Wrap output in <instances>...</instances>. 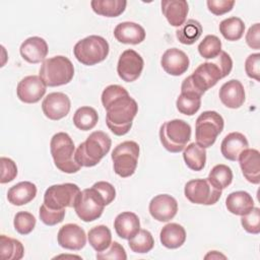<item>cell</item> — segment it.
Wrapping results in <instances>:
<instances>
[{"label": "cell", "mask_w": 260, "mask_h": 260, "mask_svg": "<svg viewBox=\"0 0 260 260\" xmlns=\"http://www.w3.org/2000/svg\"><path fill=\"white\" fill-rule=\"evenodd\" d=\"M101 100L107 112L108 128L117 136L127 134L138 113L136 101L130 96L127 89L118 84L107 86L102 92Z\"/></svg>", "instance_id": "1"}, {"label": "cell", "mask_w": 260, "mask_h": 260, "mask_svg": "<svg viewBox=\"0 0 260 260\" xmlns=\"http://www.w3.org/2000/svg\"><path fill=\"white\" fill-rule=\"evenodd\" d=\"M232 68L233 60L231 56L226 52L221 51L212 61L200 64L190 76L183 80L181 87L192 89L202 96L204 92L213 87L218 80L228 76Z\"/></svg>", "instance_id": "2"}, {"label": "cell", "mask_w": 260, "mask_h": 260, "mask_svg": "<svg viewBox=\"0 0 260 260\" xmlns=\"http://www.w3.org/2000/svg\"><path fill=\"white\" fill-rule=\"evenodd\" d=\"M111 145L112 140L107 133L94 131L75 149V161L80 167H94L110 151Z\"/></svg>", "instance_id": "3"}, {"label": "cell", "mask_w": 260, "mask_h": 260, "mask_svg": "<svg viewBox=\"0 0 260 260\" xmlns=\"http://www.w3.org/2000/svg\"><path fill=\"white\" fill-rule=\"evenodd\" d=\"M50 151L56 168L66 174H74L80 170L75 161V146L72 138L65 132L53 135L50 142Z\"/></svg>", "instance_id": "4"}, {"label": "cell", "mask_w": 260, "mask_h": 260, "mask_svg": "<svg viewBox=\"0 0 260 260\" xmlns=\"http://www.w3.org/2000/svg\"><path fill=\"white\" fill-rule=\"evenodd\" d=\"M39 76L47 86L55 87L69 83L74 76V66L65 56L46 59L40 68Z\"/></svg>", "instance_id": "5"}, {"label": "cell", "mask_w": 260, "mask_h": 260, "mask_svg": "<svg viewBox=\"0 0 260 260\" xmlns=\"http://www.w3.org/2000/svg\"><path fill=\"white\" fill-rule=\"evenodd\" d=\"M191 139V126L184 120L174 119L165 122L159 129V140L170 152L178 153Z\"/></svg>", "instance_id": "6"}, {"label": "cell", "mask_w": 260, "mask_h": 260, "mask_svg": "<svg viewBox=\"0 0 260 260\" xmlns=\"http://www.w3.org/2000/svg\"><path fill=\"white\" fill-rule=\"evenodd\" d=\"M110 47L107 40L101 36H88L78 41L73 54L76 60L86 66H92L103 62L109 55Z\"/></svg>", "instance_id": "7"}, {"label": "cell", "mask_w": 260, "mask_h": 260, "mask_svg": "<svg viewBox=\"0 0 260 260\" xmlns=\"http://www.w3.org/2000/svg\"><path fill=\"white\" fill-rule=\"evenodd\" d=\"M107 205L108 203L100 191L91 186L80 191L73 207L81 220L89 222L100 218Z\"/></svg>", "instance_id": "8"}, {"label": "cell", "mask_w": 260, "mask_h": 260, "mask_svg": "<svg viewBox=\"0 0 260 260\" xmlns=\"http://www.w3.org/2000/svg\"><path fill=\"white\" fill-rule=\"evenodd\" d=\"M223 118L217 112H203L199 115L195 124L196 143L204 148L210 147L223 130Z\"/></svg>", "instance_id": "9"}, {"label": "cell", "mask_w": 260, "mask_h": 260, "mask_svg": "<svg viewBox=\"0 0 260 260\" xmlns=\"http://www.w3.org/2000/svg\"><path fill=\"white\" fill-rule=\"evenodd\" d=\"M139 151V145L135 141L127 140L119 143L111 155L114 172L121 178L132 176L137 168Z\"/></svg>", "instance_id": "10"}, {"label": "cell", "mask_w": 260, "mask_h": 260, "mask_svg": "<svg viewBox=\"0 0 260 260\" xmlns=\"http://www.w3.org/2000/svg\"><path fill=\"white\" fill-rule=\"evenodd\" d=\"M222 190L214 187L208 179H195L186 183L184 194L186 198L194 204L213 205L220 196Z\"/></svg>", "instance_id": "11"}, {"label": "cell", "mask_w": 260, "mask_h": 260, "mask_svg": "<svg viewBox=\"0 0 260 260\" xmlns=\"http://www.w3.org/2000/svg\"><path fill=\"white\" fill-rule=\"evenodd\" d=\"M79 193V187L73 183L52 185L44 194V204L52 209L73 207Z\"/></svg>", "instance_id": "12"}, {"label": "cell", "mask_w": 260, "mask_h": 260, "mask_svg": "<svg viewBox=\"0 0 260 260\" xmlns=\"http://www.w3.org/2000/svg\"><path fill=\"white\" fill-rule=\"evenodd\" d=\"M144 61L142 57L134 50H125L119 57L117 64V73L119 77L126 81L132 82L138 79L143 70Z\"/></svg>", "instance_id": "13"}, {"label": "cell", "mask_w": 260, "mask_h": 260, "mask_svg": "<svg viewBox=\"0 0 260 260\" xmlns=\"http://www.w3.org/2000/svg\"><path fill=\"white\" fill-rule=\"evenodd\" d=\"M47 85L38 75L23 77L17 84L16 94L19 101L25 104L38 103L46 93Z\"/></svg>", "instance_id": "14"}, {"label": "cell", "mask_w": 260, "mask_h": 260, "mask_svg": "<svg viewBox=\"0 0 260 260\" xmlns=\"http://www.w3.org/2000/svg\"><path fill=\"white\" fill-rule=\"evenodd\" d=\"M71 102L67 94L63 92H51L42 103L44 115L53 121L60 120L66 117L70 111Z\"/></svg>", "instance_id": "15"}, {"label": "cell", "mask_w": 260, "mask_h": 260, "mask_svg": "<svg viewBox=\"0 0 260 260\" xmlns=\"http://www.w3.org/2000/svg\"><path fill=\"white\" fill-rule=\"evenodd\" d=\"M148 210L155 220L167 222L176 216L178 202L169 194H158L150 200Z\"/></svg>", "instance_id": "16"}, {"label": "cell", "mask_w": 260, "mask_h": 260, "mask_svg": "<svg viewBox=\"0 0 260 260\" xmlns=\"http://www.w3.org/2000/svg\"><path fill=\"white\" fill-rule=\"evenodd\" d=\"M57 241L60 247L79 251L86 244V235L82 228L76 223H66L62 225L57 235Z\"/></svg>", "instance_id": "17"}, {"label": "cell", "mask_w": 260, "mask_h": 260, "mask_svg": "<svg viewBox=\"0 0 260 260\" xmlns=\"http://www.w3.org/2000/svg\"><path fill=\"white\" fill-rule=\"evenodd\" d=\"M190 60L188 55L178 48L168 49L160 58L162 69L170 75L180 76L189 68Z\"/></svg>", "instance_id": "18"}, {"label": "cell", "mask_w": 260, "mask_h": 260, "mask_svg": "<svg viewBox=\"0 0 260 260\" xmlns=\"http://www.w3.org/2000/svg\"><path fill=\"white\" fill-rule=\"evenodd\" d=\"M245 179L255 185L260 183V153L255 148L244 149L238 157Z\"/></svg>", "instance_id": "19"}, {"label": "cell", "mask_w": 260, "mask_h": 260, "mask_svg": "<svg viewBox=\"0 0 260 260\" xmlns=\"http://www.w3.org/2000/svg\"><path fill=\"white\" fill-rule=\"evenodd\" d=\"M48 44L41 37H30L22 42L19 48L21 57L28 63L44 62L48 55Z\"/></svg>", "instance_id": "20"}, {"label": "cell", "mask_w": 260, "mask_h": 260, "mask_svg": "<svg viewBox=\"0 0 260 260\" xmlns=\"http://www.w3.org/2000/svg\"><path fill=\"white\" fill-rule=\"evenodd\" d=\"M220 102L230 109H239L245 102V89L241 81L231 79L224 82L218 92Z\"/></svg>", "instance_id": "21"}, {"label": "cell", "mask_w": 260, "mask_h": 260, "mask_svg": "<svg viewBox=\"0 0 260 260\" xmlns=\"http://www.w3.org/2000/svg\"><path fill=\"white\" fill-rule=\"evenodd\" d=\"M161 12L172 26L180 27L186 21L189 5L185 0H162Z\"/></svg>", "instance_id": "22"}, {"label": "cell", "mask_w": 260, "mask_h": 260, "mask_svg": "<svg viewBox=\"0 0 260 260\" xmlns=\"http://www.w3.org/2000/svg\"><path fill=\"white\" fill-rule=\"evenodd\" d=\"M114 36L122 44L138 45L144 41L146 32L140 24L132 21H124L116 25Z\"/></svg>", "instance_id": "23"}, {"label": "cell", "mask_w": 260, "mask_h": 260, "mask_svg": "<svg viewBox=\"0 0 260 260\" xmlns=\"http://www.w3.org/2000/svg\"><path fill=\"white\" fill-rule=\"evenodd\" d=\"M249 142L241 132H231L224 136L220 144V151L224 158L236 161L240 153L248 148Z\"/></svg>", "instance_id": "24"}, {"label": "cell", "mask_w": 260, "mask_h": 260, "mask_svg": "<svg viewBox=\"0 0 260 260\" xmlns=\"http://www.w3.org/2000/svg\"><path fill=\"white\" fill-rule=\"evenodd\" d=\"M114 228L116 234L124 240H130L140 230L139 217L131 211H124L119 213L114 220Z\"/></svg>", "instance_id": "25"}, {"label": "cell", "mask_w": 260, "mask_h": 260, "mask_svg": "<svg viewBox=\"0 0 260 260\" xmlns=\"http://www.w3.org/2000/svg\"><path fill=\"white\" fill-rule=\"evenodd\" d=\"M37 195V186L28 181L19 182L9 188L7 192L8 202L15 206L29 203Z\"/></svg>", "instance_id": "26"}, {"label": "cell", "mask_w": 260, "mask_h": 260, "mask_svg": "<svg viewBox=\"0 0 260 260\" xmlns=\"http://www.w3.org/2000/svg\"><path fill=\"white\" fill-rule=\"evenodd\" d=\"M225 206L228 211L235 215H245L254 207V200L252 196L246 191H236L228 195L225 199Z\"/></svg>", "instance_id": "27"}, {"label": "cell", "mask_w": 260, "mask_h": 260, "mask_svg": "<svg viewBox=\"0 0 260 260\" xmlns=\"http://www.w3.org/2000/svg\"><path fill=\"white\" fill-rule=\"evenodd\" d=\"M159 240L162 246L168 249L180 248L186 241V231L181 224L170 222L162 226Z\"/></svg>", "instance_id": "28"}, {"label": "cell", "mask_w": 260, "mask_h": 260, "mask_svg": "<svg viewBox=\"0 0 260 260\" xmlns=\"http://www.w3.org/2000/svg\"><path fill=\"white\" fill-rule=\"evenodd\" d=\"M183 158L190 170L199 172L205 167L206 149L196 142H192L184 148Z\"/></svg>", "instance_id": "29"}, {"label": "cell", "mask_w": 260, "mask_h": 260, "mask_svg": "<svg viewBox=\"0 0 260 260\" xmlns=\"http://www.w3.org/2000/svg\"><path fill=\"white\" fill-rule=\"evenodd\" d=\"M177 110L186 116L195 115L201 107V95L190 89H181L176 101Z\"/></svg>", "instance_id": "30"}, {"label": "cell", "mask_w": 260, "mask_h": 260, "mask_svg": "<svg viewBox=\"0 0 260 260\" xmlns=\"http://www.w3.org/2000/svg\"><path fill=\"white\" fill-rule=\"evenodd\" d=\"M127 1L124 0H92L90 6L94 13L106 17H117L126 9Z\"/></svg>", "instance_id": "31"}, {"label": "cell", "mask_w": 260, "mask_h": 260, "mask_svg": "<svg viewBox=\"0 0 260 260\" xmlns=\"http://www.w3.org/2000/svg\"><path fill=\"white\" fill-rule=\"evenodd\" d=\"M89 245L96 251L102 252L109 248L112 243V233L107 225L100 224L91 228L87 234Z\"/></svg>", "instance_id": "32"}, {"label": "cell", "mask_w": 260, "mask_h": 260, "mask_svg": "<svg viewBox=\"0 0 260 260\" xmlns=\"http://www.w3.org/2000/svg\"><path fill=\"white\" fill-rule=\"evenodd\" d=\"M23 254L24 248L20 241L5 235L0 236V257L2 260H19Z\"/></svg>", "instance_id": "33"}, {"label": "cell", "mask_w": 260, "mask_h": 260, "mask_svg": "<svg viewBox=\"0 0 260 260\" xmlns=\"http://www.w3.org/2000/svg\"><path fill=\"white\" fill-rule=\"evenodd\" d=\"M99 121L98 112L88 106L78 108L73 115V124L82 131L91 130Z\"/></svg>", "instance_id": "34"}, {"label": "cell", "mask_w": 260, "mask_h": 260, "mask_svg": "<svg viewBox=\"0 0 260 260\" xmlns=\"http://www.w3.org/2000/svg\"><path fill=\"white\" fill-rule=\"evenodd\" d=\"M219 31L228 41H239L245 32V23L240 17L232 16L220 21Z\"/></svg>", "instance_id": "35"}, {"label": "cell", "mask_w": 260, "mask_h": 260, "mask_svg": "<svg viewBox=\"0 0 260 260\" xmlns=\"http://www.w3.org/2000/svg\"><path fill=\"white\" fill-rule=\"evenodd\" d=\"M202 35V25L195 19H188L176 31V37L184 45H193Z\"/></svg>", "instance_id": "36"}, {"label": "cell", "mask_w": 260, "mask_h": 260, "mask_svg": "<svg viewBox=\"0 0 260 260\" xmlns=\"http://www.w3.org/2000/svg\"><path fill=\"white\" fill-rule=\"evenodd\" d=\"M207 179L214 187L223 190L229 187L233 181V171L226 165L219 164L211 169Z\"/></svg>", "instance_id": "37"}, {"label": "cell", "mask_w": 260, "mask_h": 260, "mask_svg": "<svg viewBox=\"0 0 260 260\" xmlns=\"http://www.w3.org/2000/svg\"><path fill=\"white\" fill-rule=\"evenodd\" d=\"M128 245L134 253L144 254L152 250L154 246V240L149 231L140 229L133 238L128 240Z\"/></svg>", "instance_id": "38"}, {"label": "cell", "mask_w": 260, "mask_h": 260, "mask_svg": "<svg viewBox=\"0 0 260 260\" xmlns=\"http://www.w3.org/2000/svg\"><path fill=\"white\" fill-rule=\"evenodd\" d=\"M198 52L204 59H214L221 52V42L214 35H207L198 45Z\"/></svg>", "instance_id": "39"}, {"label": "cell", "mask_w": 260, "mask_h": 260, "mask_svg": "<svg viewBox=\"0 0 260 260\" xmlns=\"http://www.w3.org/2000/svg\"><path fill=\"white\" fill-rule=\"evenodd\" d=\"M36 217L27 211H19L15 214L13 225L15 231L20 235H28L36 226Z\"/></svg>", "instance_id": "40"}, {"label": "cell", "mask_w": 260, "mask_h": 260, "mask_svg": "<svg viewBox=\"0 0 260 260\" xmlns=\"http://www.w3.org/2000/svg\"><path fill=\"white\" fill-rule=\"evenodd\" d=\"M65 209H52L43 203L40 207L39 215L43 223L52 226L63 221L65 217Z\"/></svg>", "instance_id": "41"}, {"label": "cell", "mask_w": 260, "mask_h": 260, "mask_svg": "<svg viewBox=\"0 0 260 260\" xmlns=\"http://www.w3.org/2000/svg\"><path fill=\"white\" fill-rule=\"evenodd\" d=\"M241 224L247 233L258 235L260 233V209L254 206L250 212L242 215Z\"/></svg>", "instance_id": "42"}, {"label": "cell", "mask_w": 260, "mask_h": 260, "mask_svg": "<svg viewBox=\"0 0 260 260\" xmlns=\"http://www.w3.org/2000/svg\"><path fill=\"white\" fill-rule=\"evenodd\" d=\"M95 257L99 260H107V259L126 260L127 259V255L124 247L118 242H112L108 249L102 252H96Z\"/></svg>", "instance_id": "43"}, {"label": "cell", "mask_w": 260, "mask_h": 260, "mask_svg": "<svg viewBox=\"0 0 260 260\" xmlns=\"http://www.w3.org/2000/svg\"><path fill=\"white\" fill-rule=\"evenodd\" d=\"M0 165H1L0 183L6 184L13 181L17 176L16 164L11 158L2 156L0 158Z\"/></svg>", "instance_id": "44"}, {"label": "cell", "mask_w": 260, "mask_h": 260, "mask_svg": "<svg viewBox=\"0 0 260 260\" xmlns=\"http://www.w3.org/2000/svg\"><path fill=\"white\" fill-rule=\"evenodd\" d=\"M245 71L247 75L255 79L256 81L260 80V54L254 53L247 57L245 61Z\"/></svg>", "instance_id": "45"}, {"label": "cell", "mask_w": 260, "mask_h": 260, "mask_svg": "<svg viewBox=\"0 0 260 260\" xmlns=\"http://www.w3.org/2000/svg\"><path fill=\"white\" fill-rule=\"evenodd\" d=\"M208 10L214 15H222L230 12L234 5V0H208L206 2Z\"/></svg>", "instance_id": "46"}, {"label": "cell", "mask_w": 260, "mask_h": 260, "mask_svg": "<svg viewBox=\"0 0 260 260\" xmlns=\"http://www.w3.org/2000/svg\"><path fill=\"white\" fill-rule=\"evenodd\" d=\"M247 45L255 50L260 49V23L256 22L249 27L246 34Z\"/></svg>", "instance_id": "47"}, {"label": "cell", "mask_w": 260, "mask_h": 260, "mask_svg": "<svg viewBox=\"0 0 260 260\" xmlns=\"http://www.w3.org/2000/svg\"><path fill=\"white\" fill-rule=\"evenodd\" d=\"M204 258H205V259H209V258H210V259H219V258L226 259V257H225L223 254L219 253L218 251H209L208 254H206Z\"/></svg>", "instance_id": "48"}]
</instances>
